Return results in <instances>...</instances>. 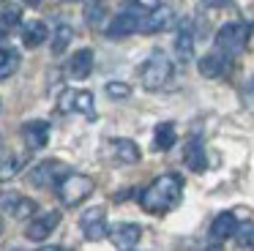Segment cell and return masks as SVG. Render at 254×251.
<instances>
[{
	"label": "cell",
	"mask_w": 254,
	"mask_h": 251,
	"mask_svg": "<svg viewBox=\"0 0 254 251\" xmlns=\"http://www.w3.org/2000/svg\"><path fill=\"white\" fill-rule=\"evenodd\" d=\"M181 196H183V178L178 172H164L139 194V207L145 213L161 216V213L172 210L181 202Z\"/></svg>",
	"instance_id": "1"
},
{
	"label": "cell",
	"mask_w": 254,
	"mask_h": 251,
	"mask_svg": "<svg viewBox=\"0 0 254 251\" xmlns=\"http://www.w3.org/2000/svg\"><path fill=\"white\" fill-rule=\"evenodd\" d=\"M254 33L252 22H227L216 30V49L224 55H238L246 49L249 38Z\"/></svg>",
	"instance_id": "2"
},
{
	"label": "cell",
	"mask_w": 254,
	"mask_h": 251,
	"mask_svg": "<svg viewBox=\"0 0 254 251\" xmlns=\"http://www.w3.org/2000/svg\"><path fill=\"white\" fill-rule=\"evenodd\" d=\"M170 76H172V60L164 52H159V49L139 68V79H142L145 90H161L170 82Z\"/></svg>",
	"instance_id": "3"
},
{
	"label": "cell",
	"mask_w": 254,
	"mask_h": 251,
	"mask_svg": "<svg viewBox=\"0 0 254 251\" xmlns=\"http://www.w3.org/2000/svg\"><path fill=\"white\" fill-rule=\"evenodd\" d=\"M55 188H58V196H61V202H63V205L74 207V205L85 202L90 194H93L96 183H93V178H88V175L68 172L66 178H63L61 183L55 186Z\"/></svg>",
	"instance_id": "4"
},
{
	"label": "cell",
	"mask_w": 254,
	"mask_h": 251,
	"mask_svg": "<svg viewBox=\"0 0 254 251\" xmlns=\"http://www.w3.org/2000/svg\"><path fill=\"white\" fill-rule=\"evenodd\" d=\"M58 109L61 112H79L88 120L96 118V107H93V93L90 90H63L58 96Z\"/></svg>",
	"instance_id": "5"
},
{
	"label": "cell",
	"mask_w": 254,
	"mask_h": 251,
	"mask_svg": "<svg viewBox=\"0 0 254 251\" xmlns=\"http://www.w3.org/2000/svg\"><path fill=\"white\" fill-rule=\"evenodd\" d=\"M66 175H68L66 164L50 158V161H39V164H36V167L30 169L28 180H30V186H36V188H47V186H52V183L58 186Z\"/></svg>",
	"instance_id": "6"
},
{
	"label": "cell",
	"mask_w": 254,
	"mask_h": 251,
	"mask_svg": "<svg viewBox=\"0 0 254 251\" xmlns=\"http://www.w3.org/2000/svg\"><path fill=\"white\" fill-rule=\"evenodd\" d=\"M79 229L88 240H101L110 229H107V210L104 207H88L79 216Z\"/></svg>",
	"instance_id": "7"
},
{
	"label": "cell",
	"mask_w": 254,
	"mask_h": 251,
	"mask_svg": "<svg viewBox=\"0 0 254 251\" xmlns=\"http://www.w3.org/2000/svg\"><path fill=\"white\" fill-rule=\"evenodd\" d=\"M58 224H61V213H58V210L41 213V216L30 218V224L25 227V238L33 240V243H41V240H47L52 232H55Z\"/></svg>",
	"instance_id": "8"
},
{
	"label": "cell",
	"mask_w": 254,
	"mask_h": 251,
	"mask_svg": "<svg viewBox=\"0 0 254 251\" xmlns=\"http://www.w3.org/2000/svg\"><path fill=\"white\" fill-rule=\"evenodd\" d=\"M0 210L14 218H30L36 213V202L17 191H6V194H0Z\"/></svg>",
	"instance_id": "9"
},
{
	"label": "cell",
	"mask_w": 254,
	"mask_h": 251,
	"mask_svg": "<svg viewBox=\"0 0 254 251\" xmlns=\"http://www.w3.org/2000/svg\"><path fill=\"white\" fill-rule=\"evenodd\" d=\"M110 240H112V246H115V249L131 251L134 246L142 240V227H139V224H131V221L115 224V227L110 229Z\"/></svg>",
	"instance_id": "10"
},
{
	"label": "cell",
	"mask_w": 254,
	"mask_h": 251,
	"mask_svg": "<svg viewBox=\"0 0 254 251\" xmlns=\"http://www.w3.org/2000/svg\"><path fill=\"white\" fill-rule=\"evenodd\" d=\"M107 156L115 164H137L142 153H139V147L134 139H121V136H118V139L107 142Z\"/></svg>",
	"instance_id": "11"
},
{
	"label": "cell",
	"mask_w": 254,
	"mask_h": 251,
	"mask_svg": "<svg viewBox=\"0 0 254 251\" xmlns=\"http://www.w3.org/2000/svg\"><path fill=\"white\" fill-rule=\"evenodd\" d=\"M197 68L205 79H219V76H224L227 68H230V55L219 52V49H216V52H208L205 58H199Z\"/></svg>",
	"instance_id": "12"
},
{
	"label": "cell",
	"mask_w": 254,
	"mask_h": 251,
	"mask_svg": "<svg viewBox=\"0 0 254 251\" xmlns=\"http://www.w3.org/2000/svg\"><path fill=\"white\" fill-rule=\"evenodd\" d=\"M22 139L30 150H41L50 142V123L47 120H28L22 126Z\"/></svg>",
	"instance_id": "13"
},
{
	"label": "cell",
	"mask_w": 254,
	"mask_h": 251,
	"mask_svg": "<svg viewBox=\"0 0 254 251\" xmlns=\"http://www.w3.org/2000/svg\"><path fill=\"white\" fill-rule=\"evenodd\" d=\"M172 19H175V14H172V8H164V5H159L156 11H150V14H145L142 19H139V33H159V30H167V27L172 25Z\"/></svg>",
	"instance_id": "14"
},
{
	"label": "cell",
	"mask_w": 254,
	"mask_h": 251,
	"mask_svg": "<svg viewBox=\"0 0 254 251\" xmlns=\"http://www.w3.org/2000/svg\"><path fill=\"white\" fill-rule=\"evenodd\" d=\"M131 33H139V16L131 14V11L118 14L115 19L107 25V36L110 38H123V36H131Z\"/></svg>",
	"instance_id": "15"
},
{
	"label": "cell",
	"mask_w": 254,
	"mask_h": 251,
	"mask_svg": "<svg viewBox=\"0 0 254 251\" xmlns=\"http://www.w3.org/2000/svg\"><path fill=\"white\" fill-rule=\"evenodd\" d=\"M235 229H238L235 213H232V210H224V213H219V216L210 221V238H213L216 243H221V240L232 238V235H235Z\"/></svg>",
	"instance_id": "16"
},
{
	"label": "cell",
	"mask_w": 254,
	"mask_h": 251,
	"mask_svg": "<svg viewBox=\"0 0 254 251\" xmlns=\"http://www.w3.org/2000/svg\"><path fill=\"white\" fill-rule=\"evenodd\" d=\"M183 161L191 172H205L208 169V153H205V145L199 139H189L186 150H183Z\"/></svg>",
	"instance_id": "17"
},
{
	"label": "cell",
	"mask_w": 254,
	"mask_h": 251,
	"mask_svg": "<svg viewBox=\"0 0 254 251\" xmlns=\"http://www.w3.org/2000/svg\"><path fill=\"white\" fill-rule=\"evenodd\" d=\"M93 74V49H79L68 60V76L71 79H88Z\"/></svg>",
	"instance_id": "18"
},
{
	"label": "cell",
	"mask_w": 254,
	"mask_h": 251,
	"mask_svg": "<svg viewBox=\"0 0 254 251\" xmlns=\"http://www.w3.org/2000/svg\"><path fill=\"white\" fill-rule=\"evenodd\" d=\"M194 52V33H191V22L183 19L181 27H178V36H175V55L178 60H183L186 63L189 58H191Z\"/></svg>",
	"instance_id": "19"
},
{
	"label": "cell",
	"mask_w": 254,
	"mask_h": 251,
	"mask_svg": "<svg viewBox=\"0 0 254 251\" xmlns=\"http://www.w3.org/2000/svg\"><path fill=\"white\" fill-rule=\"evenodd\" d=\"M47 36H50V30H47V25H44V22H39V19L25 22V27H22V44H25L28 49L41 47V44L47 41Z\"/></svg>",
	"instance_id": "20"
},
{
	"label": "cell",
	"mask_w": 254,
	"mask_h": 251,
	"mask_svg": "<svg viewBox=\"0 0 254 251\" xmlns=\"http://www.w3.org/2000/svg\"><path fill=\"white\" fill-rule=\"evenodd\" d=\"M175 142H178L175 123H159L156 126V131H153V147L156 150H170Z\"/></svg>",
	"instance_id": "21"
},
{
	"label": "cell",
	"mask_w": 254,
	"mask_h": 251,
	"mask_svg": "<svg viewBox=\"0 0 254 251\" xmlns=\"http://www.w3.org/2000/svg\"><path fill=\"white\" fill-rule=\"evenodd\" d=\"M71 41H74V27L68 25V22H61V25L52 30V55H63Z\"/></svg>",
	"instance_id": "22"
},
{
	"label": "cell",
	"mask_w": 254,
	"mask_h": 251,
	"mask_svg": "<svg viewBox=\"0 0 254 251\" xmlns=\"http://www.w3.org/2000/svg\"><path fill=\"white\" fill-rule=\"evenodd\" d=\"M85 22L90 27H101L107 22V3L104 0H88L85 3Z\"/></svg>",
	"instance_id": "23"
},
{
	"label": "cell",
	"mask_w": 254,
	"mask_h": 251,
	"mask_svg": "<svg viewBox=\"0 0 254 251\" xmlns=\"http://www.w3.org/2000/svg\"><path fill=\"white\" fill-rule=\"evenodd\" d=\"M19 68V52L17 49H0V79H8L14 76Z\"/></svg>",
	"instance_id": "24"
},
{
	"label": "cell",
	"mask_w": 254,
	"mask_h": 251,
	"mask_svg": "<svg viewBox=\"0 0 254 251\" xmlns=\"http://www.w3.org/2000/svg\"><path fill=\"white\" fill-rule=\"evenodd\" d=\"M235 243L241 249H254V221H241L235 229Z\"/></svg>",
	"instance_id": "25"
},
{
	"label": "cell",
	"mask_w": 254,
	"mask_h": 251,
	"mask_svg": "<svg viewBox=\"0 0 254 251\" xmlns=\"http://www.w3.org/2000/svg\"><path fill=\"white\" fill-rule=\"evenodd\" d=\"M19 19H22V11H19L17 5H8V8H3V11H0V33L14 30V27L19 25Z\"/></svg>",
	"instance_id": "26"
},
{
	"label": "cell",
	"mask_w": 254,
	"mask_h": 251,
	"mask_svg": "<svg viewBox=\"0 0 254 251\" xmlns=\"http://www.w3.org/2000/svg\"><path fill=\"white\" fill-rule=\"evenodd\" d=\"M161 5V0H126V11H131V14H150V11H156Z\"/></svg>",
	"instance_id": "27"
},
{
	"label": "cell",
	"mask_w": 254,
	"mask_h": 251,
	"mask_svg": "<svg viewBox=\"0 0 254 251\" xmlns=\"http://www.w3.org/2000/svg\"><path fill=\"white\" fill-rule=\"evenodd\" d=\"M22 169V156H8L6 161L0 164V180H8Z\"/></svg>",
	"instance_id": "28"
},
{
	"label": "cell",
	"mask_w": 254,
	"mask_h": 251,
	"mask_svg": "<svg viewBox=\"0 0 254 251\" xmlns=\"http://www.w3.org/2000/svg\"><path fill=\"white\" fill-rule=\"evenodd\" d=\"M107 96L110 98H128L131 96V87L126 85V82H107Z\"/></svg>",
	"instance_id": "29"
},
{
	"label": "cell",
	"mask_w": 254,
	"mask_h": 251,
	"mask_svg": "<svg viewBox=\"0 0 254 251\" xmlns=\"http://www.w3.org/2000/svg\"><path fill=\"white\" fill-rule=\"evenodd\" d=\"M205 5H208V8H224L227 3H230V0H202Z\"/></svg>",
	"instance_id": "30"
},
{
	"label": "cell",
	"mask_w": 254,
	"mask_h": 251,
	"mask_svg": "<svg viewBox=\"0 0 254 251\" xmlns=\"http://www.w3.org/2000/svg\"><path fill=\"white\" fill-rule=\"evenodd\" d=\"M39 251H63V249H61V246H41Z\"/></svg>",
	"instance_id": "31"
},
{
	"label": "cell",
	"mask_w": 254,
	"mask_h": 251,
	"mask_svg": "<svg viewBox=\"0 0 254 251\" xmlns=\"http://www.w3.org/2000/svg\"><path fill=\"white\" fill-rule=\"evenodd\" d=\"M25 3H30V5H39V3H41V0H25Z\"/></svg>",
	"instance_id": "32"
},
{
	"label": "cell",
	"mask_w": 254,
	"mask_h": 251,
	"mask_svg": "<svg viewBox=\"0 0 254 251\" xmlns=\"http://www.w3.org/2000/svg\"><path fill=\"white\" fill-rule=\"evenodd\" d=\"M0 153H3V136H0Z\"/></svg>",
	"instance_id": "33"
},
{
	"label": "cell",
	"mask_w": 254,
	"mask_h": 251,
	"mask_svg": "<svg viewBox=\"0 0 254 251\" xmlns=\"http://www.w3.org/2000/svg\"><path fill=\"white\" fill-rule=\"evenodd\" d=\"M0 232H3V218H0Z\"/></svg>",
	"instance_id": "34"
},
{
	"label": "cell",
	"mask_w": 254,
	"mask_h": 251,
	"mask_svg": "<svg viewBox=\"0 0 254 251\" xmlns=\"http://www.w3.org/2000/svg\"><path fill=\"white\" fill-rule=\"evenodd\" d=\"M71 3H74V0H71Z\"/></svg>",
	"instance_id": "35"
}]
</instances>
